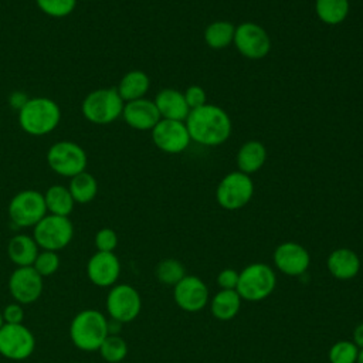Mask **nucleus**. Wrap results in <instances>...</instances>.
<instances>
[{"mask_svg":"<svg viewBox=\"0 0 363 363\" xmlns=\"http://www.w3.org/2000/svg\"><path fill=\"white\" fill-rule=\"evenodd\" d=\"M184 122L190 139L203 146H218L224 143L230 138L233 128L228 113L213 104L191 109Z\"/></svg>","mask_w":363,"mask_h":363,"instance_id":"obj_1","label":"nucleus"},{"mask_svg":"<svg viewBox=\"0 0 363 363\" xmlns=\"http://www.w3.org/2000/svg\"><path fill=\"white\" fill-rule=\"evenodd\" d=\"M17 111V121L21 130L31 136L51 133L61 121L60 105L48 96L27 98Z\"/></svg>","mask_w":363,"mask_h":363,"instance_id":"obj_2","label":"nucleus"},{"mask_svg":"<svg viewBox=\"0 0 363 363\" xmlns=\"http://www.w3.org/2000/svg\"><path fill=\"white\" fill-rule=\"evenodd\" d=\"M108 335V319L96 309H84L78 312L69 325V337L72 343L84 352L98 350Z\"/></svg>","mask_w":363,"mask_h":363,"instance_id":"obj_3","label":"nucleus"},{"mask_svg":"<svg viewBox=\"0 0 363 363\" xmlns=\"http://www.w3.org/2000/svg\"><path fill=\"white\" fill-rule=\"evenodd\" d=\"M123 105L116 88H98L85 95L81 112L94 125H108L122 116Z\"/></svg>","mask_w":363,"mask_h":363,"instance_id":"obj_4","label":"nucleus"},{"mask_svg":"<svg viewBox=\"0 0 363 363\" xmlns=\"http://www.w3.org/2000/svg\"><path fill=\"white\" fill-rule=\"evenodd\" d=\"M277 285V275L274 269L264 262H254L247 265L238 278L235 291L244 301L258 302L268 298Z\"/></svg>","mask_w":363,"mask_h":363,"instance_id":"obj_5","label":"nucleus"},{"mask_svg":"<svg viewBox=\"0 0 363 363\" xmlns=\"http://www.w3.org/2000/svg\"><path fill=\"white\" fill-rule=\"evenodd\" d=\"M74 237V225L68 217L45 214L34 227L33 238L41 250L55 251L65 248Z\"/></svg>","mask_w":363,"mask_h":363,"instance_id":"obj_6","label":"nucleus"},{"mask_svg":"<svg viewBox=\"0 0 363 363\" xmlns=\"http://www.w3.org/2000/svg\"><path fill=\"white\" fill-rule=\"evenodd\" d=\"M45 157L50 169L62 177L71 179L72 176L86 170V152L72 140L55 142L48 147Z\"/></svg>","mask_w":363,"mask_h":363,"instance_id":"obj_7","label":"nucleus"},{"mask_svg":"<svg viewBox=\"0 0 363 363\" xmlns=\"http://www.w3.org/2000/svg\"><path fill=\"white\" fill-rule=\"evenodd\" d=\"M7 213L16 227H34L47 214L44 194L34 189L21 190L11 197Z\"/></svg>","mask_w":363,"mask_h":363,"instance_id":"obj_8","label":"nucleus"},{"mask_svg":"<svg viewBox=\"0 0 363 363\" xmlns=\"http://www.w3.org/2000/svg\"><path fill=\"white\" fill-rule=\"evenodd\" d=\"M254 194L252 179L242 172L225 174L216 189V200L225 210L242 208Z\"/></svg>","mask_w":363,"mask_h":363,"instance_id":"obj_9","label":"nucleus"},{"mask_svg":"<svg viewBox=\"0 0 363 363\" xmlns=\"http://www.w3.org/2000/svg\"><path fill=\"white\" fill-rule=\"evenodd\" d=\"M142 309V298L139 292L128 284H115L106 296V311L111 319L121 323L132 322Z\"/></svg>","mask_w":363,"mask_h":363,"instance_id":"obj_10","label":"nucleus"},{"mask_svg":"<svg viewBox=\"0 0 363 363\" xmlns=\"http://www.w3.org/2000/svg\"><path fill=\"white\" fill-rule=\"evenodd\" d=\"M35 337L23 323H4L0 328V354L10 360H24L33 354Z\"/></svg>","mask_w":363,"mask_h":363,"instance_id":"obj_11","label":"nucleus"},{"mask_svg":"<svg viewBox=\"0 0 363 363\" xmlns=\"http://www.w3.org/2000/svg\"><path fill=\"white\" fill-rule=\"evenodd\" d=\"M233 43L238 52L250 60H261L271 50L268 33L259 24L251 21L241 23L235 27Z\"/></svg>","mask_w":363,"mask_h":363,"instance_id":"obj_12","label":"nucleus"},{"mask_svg":"<svg viewBox=\"0 0 363 363\" xmlns=\"http://www.w3.org/2000/svg\"><path fill=\"white\" fill-rule=\"evenodd\" d=\"M152 140L164 153H182L190 145V135L184 121L160 119L152 129Z\"/></svg>","mask_w":363,"mask_h":363,"instance_id":"obj_13","label":"nucleus"},{"mask_svg":"<svg viewBox=\"0 0 363 363\" xmlns=\"http://www.w3.org/2000/svg\"><path fill=\"white\" fill-rule=\"evenodd\" d=\"M43 289V277L33 267H17L9 278V291L14 301L21 305L35 302Z\"/></svg>","mask_w":363,"mask_h":363,"instance_id":"obj_14","label":"nucleus"},{"mask_svg":"<svg viewBox=\"0 0 363 363\" xmlns=\"http://www.w3.org/2000/svg\"><path fill=\"white\" fill-rule=\"evenodd\" d=\"M274 264L279 272L288 277H299L305 274L311 264V255L308 250L292 241L279 244L272 255Z\"/></svg>","mask_w":363,"mask_h":363,"instance_id":"obj_15","label":"nucleus"},{"mask_svg":"<svg viewBox=\"0 0 363 363\" xmlns=\"http://www.w3.org/2000/svg\"><path fill=\"white\" fill-rule=\"evenodd\" d=\"M173 298L176 305L186 312H199L208 303V288L203 279L186 275L174 285Z\"/></svg>","mask_w":363,"mask_h":363,"instance_id":"obj_16","label":"nucleus"},{"mask_svg":"<svg viewBox=\"0 0 363 363\" xmlns=\"http://www.w3.org/2000/svg\"><path fill=\"white\" fill-rule=\"evenodd\" d=\"M121 274V262L115 252L96 251L86 262L88 279L101 288L113 286Z\"/></svg>","mask_w":363,"mask_h":363,"instance_id":"obj_17","label":"nucleus"},{"mask_svg":"<svg viewBox=\"0 0 363 363\" xmlns=\"http://www.w3.org/2000/svg\"><path fill=\"white\" fill-rule=\"evenodd\" d=\"M122 118L128 126L136 130H152L162 119L155 102L146 98L125 102Z\"/></svg>","mask_w":363,"mask_h":363,"instance_id":"obj_18","label":"nucleus"},{"mask_svg":"<svg viewBox=\"0 0 363 363\" xmlns=\"http://www.w3.org/2000/svg\"><path fill=\"white\" fill-rule=\"evenodd\" d=\"M153 102H155L162 119L186 121V118L190 112L183 92L173 89V88H164V89L159 91L156 94Z\"/></svg>","mask_w":363,"mask_h":363,"instance_id":"obj_19","label":"nucleus"},{"mask_svg":"<svg viewBox=\"0 0 363 363\" xmlns=\"http://www.w3.org/2000/svg\"><path fill=\"white\" fill-rule=\"evenodd\" d=\"M326 265L333 278L347 281L359 274L360 258L350 248H336L329 254Z\"/></svg>","mask_w":363,"mask_h":363,"instance_id":"obj_20","label":"nucleus"},{"mask_svg":"<svg viewBox=\"0 0 363 363\" xmlns=\"http://www.w3.org/2000/svg\"><path fill=\"white\" fill-rule=\"evenodd\" d=\"M40 247L37 245L33 235L16 234L7 244V255L10 261L17 267H33Z\"/></svg>","mask_w":363,"mask_h":363,"instance_id":"obj_21","label":"nucleus"},{"mask_svg":"<svg viewBox=\"0 0 363 363\" xmlns=\"http://www.w3.org/2000/svg\"><path fill=\"white\" fill-rule=\"evenodd\" d=\"M267 160V147L259 140H247L237 152L238 170L251 174L258 172Z\"/></svg>","mask_w":363,"mask_h":363,"instance_id":"obj_22","label":"nucleus"},{"mask_svg":"<svg viewBox=\"0 0 363 363\" xmlns=\"http://www.w3.org/2000/svg\"><path fill=\"white\" fill-rule=\"evenodd\" d=\"M150 79L147 74L142 69H132L128 71L119 81L116 91L123 99V102L135 101L145 98L146 92L149 91Z\"/></svg>","mask_w":363,"mask_h":363,"instance_id":"obj_23","label":"nucleus"},{"mask_svg":"<svg viewBox=\"0 0 363 363\" xmlns=\"http://www.w3.org/2000/svg\"><path fill=\"white\" fill-rule=\"evenodd\" d=\"M241 296L235 289H220L210 302L211 313L218 320H231L241 308Z\"/></svg>","mask_w":363,"mask_h":363,"instance_id":"obj_24","label":"nucleus"},{"mask_svg":"<svg viewBox=\"0 0 363 363\" xmlns=\"http://www.w3.org/2000/svg\"><path fill=\"white\" fill-rule=\"evenodd\" d=\"M43 194L48 214L68 217L72 213L75 201L67 186L52 184Z\"/></svg>","mask_w":363,"mask_h":363,"instance_id":"obj_25","label":"nucleus"},{"mask_svg":"<svg viewBox=\"0 0 363 363\" xmlns=\"http://www.w3.org/2000/svg\"><path fill=\"white\" fill-rule=\"evenodd\" d=\"M75 204H86L91 203L98 193V182L94 174L86 170L72 176L69 179V184L67 186Z\"/></svg>","mask_w":363,"mask_h":363,"instance_id":"obj_26","label":"nucleus"},{"mask_svg":"<svg viewBox=\"0 0 363 363\" xmlns=\"http://www.w3.org/2000/svg\"><path fill=\"white\" fill-rule=\"evenodd\" d=\"M350 10L349 0H316L315 11L318 18L329 26L340 24Z\"/></svg>","mask_w":363,"mask_h":363,"instance_id":"obj_27","label":"nucleus"},{"mask_svg":"<svg viewBox=\"0 0 363 363\" xmlns=\"http://www.w3.org/2000/svg\"><path fill=\"white\" fill-rule=\"evenodd\" d=\"M235 26L227 20H217L204 30V41L213 50H223L234 40Z\"/></svg>","mask_w":363,"mask_h":363,"instance_id":"obj_28","label":"nucleus"},{"mask_svg":"<svg viewBox=\"0 0 363 363\" xmlns=\"http://www.w3.org/2000/svg\"><path fill=\"white\" fill-rule=\"evenodd\" d=\"M155 275L159 282L174 286L179 281L186 277L184 265L176 258H166L159 261L155 269Z\"/></svg>","mask_w":363,"mask_h":363,"instance_id":"obj_29","label":"nucleus"},{"mask_svg":"<svg viewBox=\"0 0 363 363\" xmlns=\"http://www.w3.org/2000/svg\"><path fill=\"white\" fill-rule=\"evenodd\" d=\"M101 357L108 363H119L128 354V343L119 335H108L98 349Z\"/></svg>","mask_w":363,"mask_h":363,"instance_id":"obj_30","label":"nucleus"},{"mask_svg":"<svg viewBox=\"0 0 363 363\" xmlns=\"http://www.w3.org/2000/svg\"><path fill=\"white\" fill-rule=\"evenodd\" d=\"M359 347L352 340H337L329 349L330 363H356Z\"/></svg>","mask_w":363,"mask_h":363,"instance_id":"obj_31","label":"nucleus"},{"mask_svg":"<svg viewBox=\"0 0 363 363\" xmlns=\"http://www.w3.org/2000/svg\"><path fill=\"white\" fill-rule=\"evenodd\" d=\"M35 4L44 14L54 18H62L74 11L77 0H35Z\"/></svg>","mask_w":363,"mask_h":363,"instance_id":"obj_32","label":"nucleus"},{"mask_svg":"<svg viewBox=\"0 0 363 363\" xmlns=\"http://www.w3.org/2000/svg\"><path fill=\"white\" fill-rule=\"evenodd\" d=\"M33 268L43 277H51L60 268V257L55 251L41 250L33 264Z\"/></svg>","mask_w":363,"mask_h":363,"instance_id":"obj_33","label":"nucleus"},{"mask_svg":"<svg viewBox=\"0 0 363 363\" xmlns=\"http://www.w3.org/2000/svg\"><path fill=\"white\" fill-rule=\"evenodd\" d=\"M94 242H95L96 251L113 252V250L118 247V235L112 228L104 227L96 231Z\"/></svg>","mask_w":363,"mask_h":363,"instance_id":"obj_34","label":"nucleus"},{"mask_svg":"<svg viewBox=\"0 0 363 363\" xmlns=\"http://www.w3.org/2000/svg\"><path fill=\"white\" fill-rule=\"evenodd\" d=\"M184 99L189 106V109H197L207 104V95L206 91L200 85H190L184 92Z\"/></svg>","mask_w":363,"mask_h":363,"instance_id":"obj_35","label":"nucleus"},{"mask_svg":"<svg viewBox=\"0 0 363 363\" xmlns=\"http://www.w3.org/2000/svg\"><path fill=\"white\" fill-rule=\"evenodd\" d=\"M240 272L233 268H224L217 275V285L220 289H235L238 284Z\"/></svg>","mask_w":363,"mask_h":363,"instance_id":"obj_36","label":"nucleus"},{"mask_svg":"<svg viewBox=\"0 0 363 363\" xmlns=\"http://www.w3.org/2000/svg\"><path fill=\"white\" fill-rule=\"evenodd\" d=\"M4 323H23L24 319V309L23 305L18 302L9 303L1 312Z\"/></svg>","mask_w":363,"mask_h":363,"instance_id":"obj_37","label":"nucleus"},{"mask_svg":"<svg viewBox=\"0 0 363 363\" xmlns=\"http://www.w3.org/2000/svg\"><path fill=\"white\" fill-rule=\"evenodd\" d=\"M352 342L359 347L363 349V323H359L352 333Z\"/></svg>","mask_w":363,"mask_h":363,"instance_id":"obj_38","label":"nucleus"},{"mask_svg":"<svg viewBox=\"0 0 363 363\" xmlns=\"http://www.w3.org/2000/svg\"><path fill=\"white\" fill-rule=\"evenodd\" d=\"M356 363H363V349H359V354H357Z\"/></svg>","mask_w":363,"mask_h":363,"instance_id":"obj_39","label":"nucleus"},{"mask_svg":"<svg viewBox=\"0 0 363 363\" xmlns=\"http://www.w3.org/2000/svg\"><path fill=\"white\" fill-rule=\"evenodd\" d=\"M4 325V320H3V315H1V312H0V328Z\"/></svg>","mask_w":363,"mask_h":363,"instance_id":"obj_40","label":"nucleus"},{"mask_svg":"<svg viewBox=\"0 0 363 363\" xmlns=\"http://www.w3.org/2000/svg\"><path fill=\"white\" fill-rule=\"evenodd\" d=\"M0 126H1V122H0Z\"/></svg>","mask_w":363,"mask_h":363,"instance_id":"obj_41","label":"nucleus"}]
</instances>
